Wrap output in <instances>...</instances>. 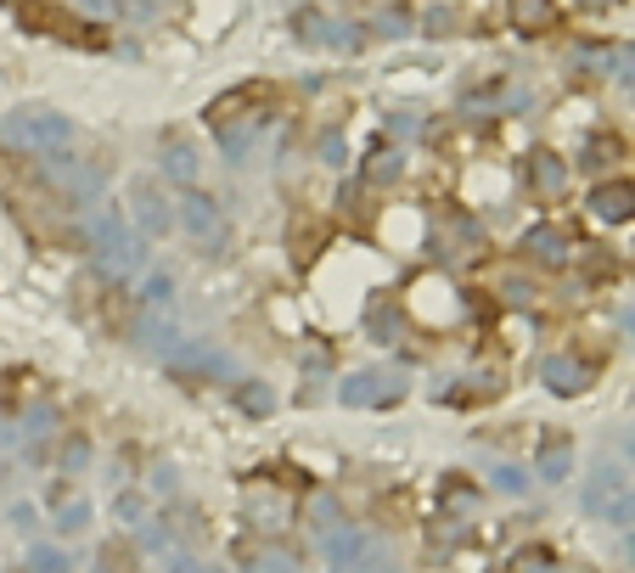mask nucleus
Returning a JSON list of instances; mask_svg holds the SVG:
<instances>
[{"label": "nucleus", "mask_w": 635, "mask_h": 573, "mask_svg": "<svg viewBox=\"0 0 635 573\" xmlns=\"http://www.w3.org/2000/svg\"><path fill=\"white\" fill-rule=\"evenodd\" d=\"M562 461H568V450H562V439H552V445H546V461H541V472H546V478H557V472H562Z\"/></svg>", "instance_id": "nucleus-3"}, {"label": "nucleus", "mask_w": 635, "mask_h": 573, "mask_svg": "<svg viewBox=\"0 0 635 573\" xmlns=\"http://www.w3.org/2000/svg\"><path fill=\"white\" fill-rule=\"evenodd\" d=\"M597 209H602V214H619V220H624V214H630V186H602Z\"/></svg>", "instance_id": "nucleus-2"}, {"label": "nucleus", "mask_w": 635, "mask_h": 573, "mask_svg": "<svg viewBox=\"0 0 635 573\" xmlns=\"http://www.w3.org/2000/svg\"><path fill=\"white\" fill-rule=\"evenodd\" d=\"M512 18H517V29L541 34V29L557 23V0H512Z\"/></svg>", "instance_id": "nucleus-1"}]
</instances>
